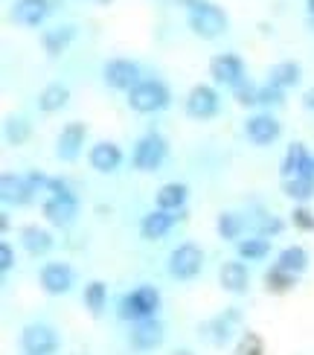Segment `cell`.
<instances>
[{"label": "cell", "mask_w": 314, "mask_h": 355, "mask_svg": "<svg viewBox=\"0 0 314 355\" xmlns=\"http://www.w3.org/2000/svg\"><path fill=\"white\" fill-rule=\"evenodd\" d=\"M157 309H160V291L155 286H137L119 303V318L140 323V320L155 318Z\"/></svg>", "instance_id": "obj_1"}, {"label": "cell", "mask_w": 314, "mask_h": 355, "mask_svg": "<svg viewBox=\"0 0 314 355\" xmlns=\"http://www.w3.org/2000/svg\"><path fill=\"white\" fill-rule=\"evenodd\" d=\"M128 105L137 114H155L169 105V87L157 79H143L134 91H128Z\"/></svg>", "instance_id": "obj_2"}, {"label": "cell", "mask_w": 314, "mask_h": 355, "mask_svg": "<svg viewBox=\"0 0 314 355\" xmlns=\"http://www.w3.org/2000/svg\"><path fill=\"white\" fill-rule=\"evenodd\" d=\"M189 29L195 33L198 38H218L224 29H227V15H224L221 6L216 3H204L195 6V9H189Z\"/></svg>", "instance_id": "obj_3"}, {"label": "cell", "mask_w": 314, "mask_h": 355, "mask_svg": "<svg viewBox=\"0 0 314 355\" xmlns=\"http://www.w3.org/2000/svg\"><path fill=\"white\" fill-rule=\"evenodd\" d=\"M201 265H204V250L192 242L177 245L169 254V274L175 279H195L201 274Z\"/></svg>", "instance_id": "obj_4"}, {"label": "cell", "mask_w": 314, "mask_h": 355, "mask_svg": "<svg viewBox=\"0 0 314 355\" xmlns=\"http://www.w3.org/2000/svg\"><path fill=\"white\" fill-rule=\"evenodd\" d=\"M21 347L26 355H53L58 349V335L47 323H29L21 332Z\"/></svg>", "instance_id": "obj_5"}, {"label": "cell", "mask_w": 314, "mask_h": 355, "mask_svg": "<svg viewBox=\"0 0 314 355\" xmlns=\"http://www.w3.org/2000/svg\"><path fill=\"white\" fill-rule=\"evenodd\" d=\"M166 160V140L160 135H146L134 146V166L140 172H155Z\"/></svg>", "instance_id": "obj_6"}, {"label": "cell", "mask_w": 314, "mask_h": 355, "mask_svg": "<svg viewBox=\"0 0 314 355\" xmlns=\"http://www.w3.org/2000/svg\"><path fill=\"white\" fill-rule=\"evenodd\" d=\"M102 76H105V85L114 87V91H134L140 85V67L128 62V58H114V62L105 64Z\"/></svg>", "instance_id": "obj_7"}, {"label": "cell", "mask_w": 314, "mask_h": 355, "mask_svg": "<svg viewBox=\"0 0 314 355\" xmlns=\"http://www.w3.org/2000/svg\"><path fill=\"white\" fill-rule=\"evenodd\" d=\"M209 76H213L216 82H221V85L236 87V85L245 82V62L233 53H221L209 62Z\"/></svg>", "instance_id": "obj_8"}, {"label": "cell", "mask_w": 314, "mask_h": 355, "mask_svg": "<svg viewBox=\"0 0 314 355\" xmlns=\"http://www.w3.org/2000/svg\"><path fill=\"white\" fill-rule=\"evenodd\" d=\"M186 114L192 120H209L218 114V94L209 85H195L186 96Z\"/></svg>", "instance_id": "obj_9"}, {"label": "cell", "mask_w": 314, "mask_h": 355, "mask_svg": "<svg viewBox=\"0 0 314 355\" xmlns=\"http://www.w3.org/2000/svg\"><path fill=\"white\" fill-rule=\"evenodd\" d=\"M73 286V271L64 262H47L41 268V288L47 294H67Z\"/></svg>", "instance_id": "obj_10"}, {"label": "cell", "mask_w": 314, "mask_h": 355, "mask_svg": "<svg viewBox=\"0 0 314 355\" xmlns=\"http://www.w3.org/2000/svg\"><path fill=\"white\" fill-rule=\"evenodd\" d=\"M50 9L53 6L47 3V0H15L12 21L18 24V26H38L50 15Z\"/></svg>", "instance_id": "obj_11"}, {"label": "cell", "mask_w": 314, "mask_h": 355, "mask_svg": "<svg viewBox=\"0 0 314 355\" xmlns=\"http://www.w3.org/2000/svg\"><path fill=\"white\" fill-rule=\"evenodd\" d=\"M245 131H247V137L250 143H256V146H271L277 137H279V123L274 120L271 114H256V116H250V120L245 123Z\"/></svg>", "instance_id": "obj_12"}, {"label": "cell", "mask_w": 314, "mask_h": 355, "mask_svg": "<svg viewBox=\"0 0 314 355\" xmlns=\"http://www.w3.org/2000/svg\"><path fill=\"white\" fill-rule=\"evenodd\" d=\"M85 135H87L85 123H67V125L62 128V135H58V149H55V155L62 157V160H76L79 152H82V146H85Z\"/></svg>", "instance_id": "obj_13"}, {"label": "cell", "mask_w": 314, "mask_h": 355, "mask_svg": "<svg viewBox=\"0 0 314 355\" xmlns=\"http://www.w3.org/2000/svg\"><path fill=\"white\" fill-rule=\"evenodd\" d=\"M181 218V216H175L172 210H152L148 216H143V225H140V233H143V239L148 242H155V239H163L172 227H175V221Z\"/></svg>", "instance_id": "obj_14"}, {"label": "cell", "mask_w": 314, "mask_h": 355, "mask_svg": "<svg viewBox=\"0 0 314 355\" xmlns=\"http://www.w3.org/2000/svg\"><path fill=\"white\" fill-rule=\"evenodd\" d=\"M33 187H29L26 178L21 175H12L6 172L3 178H0V196H3L6 204H15V207H21V204H29V198H33Z\"/></svg>", "instance_id": "obj_15"}, {"label": "cell", "mask_w": 314, "mask_h": 355, "mask_svg": "<svg viewBox=\"0 0 314 355\" xmlns=\"http://www.w3.org/2000/svg\"><path fill=\"white\" fill-rule=\"evenodd\" d=\"M294 175H314V160L308 157L303 143H291L286 160H282V178H294Z\"/></svg>", "instance_id": "obj_16"}, {"label": "cell", "mask_w": 314, "mask_h": 355, "mask_svg": "<svg viewBox=\"0 0 314 355\" xmlns=\"http://www.w3.org/2000/svg\"><path fill=\"white\" fill-rule=\"evenodd\" d=\"M131 344L137 349H157L163 344V323L155 320V318L140 320L131 332Z\"/></svg>", "instance_id": "obj_17"}, {"label": "cell", "mask_w": 314, "mask_h": 355, "mask_svg": "<svg viewBox=\"0 0 314 355\" xmlns=\"http://www.w3.org/2000/svg\"><path fill=\"white\" fill-rule=\"evenodd\" d=\"M76 213H79L76 198H50L47 204H44V216H47V221H50V225H55V227L73 225Z\"/></svg>", "instance_id": "obj_18"}, {"label": "cell", "mask_w": 314, "mask_h": 355, "mask_svg": "<svg viewBox=\"0 0 314 355\" xmlns=\"http://www.w3.org/2000/svg\"><path fill=\"white\" fill-rule=\"evenodd\" d=\"M119 164H123V152H119L116 143L102 140L91 149V166L96 172H114V169H119Z\"/></svg>", "instance_id": "obj_19"}, {"label": "cell", "mask_w": 314, "mask_h": 355, "mask_svg": "<svg viewBox=\"0 0 314 355\" xmlns=\"http://www.w3.org/2000/svg\"><path fill=\"white\" fill-rule=\"evenodd\" d=\"M218 279H221V286H224V291H230V294H242V291H247V268L242 262H224V268H221V274H218Z\"/></svg>", "instance_id": "obj_20"}, {"label": "cell", "mask_w": 314, "mask_h": 355, "mask_svg": "<svg viewBox=\"0 0 314 355\" xmlns=\"http://www.w3.org/2000/svg\"><path fill=\"white\" fill-rule=\"evenodd\" d=\"M73 38H76V26H53L44 33V50H47L50 58H55L70 47Z\"/></svg>", "instance_id": "obj_21"}, {"label": "cell", "mask_w": 314, "mask_h": 355, "mask_svg": "<svg viewBox=\"0 0 314 355\" xmlns=\"http://www.w3.org/2000/svg\"><path fill=\"white\" fill-rule=\"evenodd\" d=\"M21 242L33 257H41V254H47V250L53 248V236L44 227H38V225H26L21 230Z\"/></svg>", "instance_id": "obj_22"}, {"label": "cell", "mask_w": 314, "mask_h": 355, "mask_svg": "<svg viewBox=\"0 0 314 355\" xmlns=\"http://www.w3.org/2000/svg\"><path fill=\"white\" fill-rule=\"evenodd\" d=\"M297 82H300V64L297 62H279V64L271 67V73H268V85L279 87V91L294 87Z\"/></svg>", "instance_id": "obj_23"}, {"label": "cell", "mask_w": 314, "mask_h": 355, "mask_svg": "<svg viewBox=\"0 0 314 355\" xmlns=\"http://www.w3.org/2000/svg\"><path fill=\"white\" fill-rule=\"evenodd\" d=\"M67 99H70V91L64 85H47L44 91L38 94V108L44 111V114H53V111H62L64 105H67Z\"/></svg>", "instance_id": "obj_24"}, {"label": "cell", "mask_w": 314, "mask_h": 355, "mask_svg": "<svg viewBox=\"0 0 314 355\" xmlns=\"http://www.w3.org/2000/svg\"><path fill=\"white\" fill-rule=\"evenodd\" d=\"M277 268H282V271H288V274H303L306 268H308V254L300 248V245H291V248H286L282 254L277 257Z\"/></svg>", "instance_id": "obj_25"}, {"label": "cell", "mask_w": 314, "mask_h": 355, "mask_svg": "<svg viewBox=\"0 0 314 355\" xmlns=\"http://www.w3.org/2000/svg\"><path fill=\"white\" fill-rule=\"evenodd\" d=\"M184 201H186V187L184 184H163L157 189V207L160 210L177 213L184 207Z\"/></svg>", "instance_id": "obj_26"}, {"label": "cell", "mask_w": 314, "mask_h": 355, "mask_svg": "<svg viewBox=\"0 0 314 355\" xmlns=\"http://www.w3.org/2000/svg\"><path fill=\"white\" fill-rule=\"evenodd\" d=\"M286 196H291L294 201H308L314 196V175L286 178Z\"/></svg>", "instance_id": "obj_27"}, {"label": "cell", "mask_w": 314, "mask_h": 355, "mask_svg": "<svg viewBox=\"0 0 314 355\" xmlns=\"http://www.w3.org/2000/svg\"><path fill=\"white\" fill-rule=\"evenodd\" d=\"M268 254H271V242H268L265 236L238 242V257H242V259H265Z\"/></svg>", "instance_id": "obj_28"}, {"label": "cell", "mask_w": 314, "mask_h": 355, "mask_svg": "<svg viewBox=\"0 0 314 355\" xmlns=\"http://www.w3.org/2000/svg\"><path fill=\"white\" fill-rule=\"evenodd\" d=\"M105 300H108V288H105V283L94 279V283L85 286V306L91 309L94 315H99L102 309H105Z\"/></svg>", "instance_id": "obj_29"}, {"label": "cell", "mask_w": 314, "mask_h": 355, "mask_svg": "<svg viewBox=\"0 0 314 355\" xmlns=\"http://www.w3.org/2000/svg\"><path fill=\"white\" fill-rule=\"evenodd\" d=\"M265 286H268V291H274V294H286V291L294 288V274L282 271V268L274 265V268L265 274Z\"/></svg>", "instance_id": "obj_30"}, {"label": "cell", "mask_w": 314, "mask_h": 355, "mask_svg": "<svg viewBox=\"0 0 314 355\" xmlns=\"http://www.w3.org/2000/svg\"><path fill=\"white\" fill-rule=\"evenodd\" d=\"M245 230V218L236 213H221L218 216V236L221 239H238Z\"/></svg>", "instance_id": "obj_31"}, {"label": "cell", "mask_w": 314, "mask_h": 355, "mask_svg": "<svg viewBox=\"0 0 314 355\" xmlns=\"http://www.w3.org/2000/svg\"><path fill=\"white\" fill-rule=\"evenodd\" d=\"M238 320V315L236 312H227V318H216L213 323H209V329H213L216 335L213 338H209V341H213V344H227L230 341V323H236Z\"/></svg>", "instance_id": "obj_32"}, {"label": "cell", "mask_w": 314, "mask_h": 355, "mask_svg": "<svg viewBox=\"0 0 314 355\" xmlns=\"http://www.w3.org/2000/svg\"><path fill=\"white\" fill-rule=\"evenodd\" d=\"M26 137H29V123L26 120H21V116H12V120H6V140L12 146L26 143Z\"/></svg>", "instance_id": "obj_33"}, {"label": "cell", "mask_w": 314, "mask_h": 355, "mask_svg": "<svg viewBox=\"0 0 314 355\" xmlns=\"http://www.w3.org/2000/svg\"><path fill=\"white\" fill-rule=\"evenodd\" d=\"M236 355H262V338L256 332H245L236 344Z\"/></svg>", "instance_id": "obj_34"}, {"label": "cell", "mask_w": 314, "mask_h": 355, "mask_svg": "<svg viewBox=\"0 0 314 355\" xmlns=\"http://www.w3.org/2000/svg\"><path fill=\"white\" fill-rule=\"evenodd\" d=\"M233 96L238 105H259V87H253L250 82H242L233 87Z\"/></svg>", "instance_id": "obj_35"}, {"label": "cell", "mask_w": 314, "mask_h": 355, "mask_svg": "<svg viewBox=\"0 0 314 355\" xmlns=\"http://www.w3.org/2000/svg\"><path fill=\"white\" fill-rule=\"evenodd\" d=\"M291 221H294V227H300V230H314V213L306 210V207H294Z\"/></svg>", "instance_id": "obj_36"}, {"label": "cell", "mask_w": 314, "mask_h": 355, "mask_svg": "<svg viewBox=\"0 0 314 355\" xmlns=\"http://www.w3.org/2000/svg\"><path fill=\"white\" fill-rule=\"evenodd\" d=\"M259 105H282V91L274 85L259 87Z\"/></svg>", "instance_id": "obj_37"}, {"label": "cell", "mask_w": 314, "mask_h": 355, "mask_svg": "<svg viewBox=\"0 0 314 355\" xmlns=\"http://www.w3.org/2000/svg\"><path fill=\"white\" fill-rule=\"evenodd\" d=\"M47 189L53 192L50 198H76V196L70 192V187H67L64 181H58V178H50V181H47Z\"/></svg>", "instance_id": "obj_38"}, {"label": "cell", "mask_w": 314, "mask_h": 355, "mask_svg": "<svg viewBox=\"0 0 314 355\" xmlns=\"http://www.w3.org/2000/svg\"><path fill=\"white\" fill-rule=\"evenodd\" d=\"M282 230V221L279 218H262L259 221V236H265V239H268V236H271V233H279Z\"/></svg>", "instance_id": "obj_39"}, {"label": "cell", "mask_w": 314, "mask_h": 355, "mask_svg": "<svg viewBox=\"0 0 314 355\" xmlns=\"http://www.w3.org/2000/svg\"><path fill=\"white\" fill-rule=\"evenodd\" d=\"M15 268V254H12V245H0V271H12Z\"/></svg>", "instance_id": "obj_40"}, {"label": "cell", "mask_w": 314, "mask_h": 355, "mask_svg": "<svg viewBox=\"0 0 314 355\" xmlns=\"http://www.w3.org/2000/svg\"><path fill=\"white\" fill-rule=\"evenodd\" d=\"M26 181H29V187H33V189H38V187H47L50 178H44L41 172H29V175H26Z\"/></svg>", "instance_id": "obj_41"}, {"label": "cell", "mask_w": 314, "mask_h": 355, "mask_svg": "<svg viewBox=\"0 0 314 355\" xmlns=\"http://www.w3.org/2000/svg\"><path fill=\"white\" fill-rule=\"evenodd\" d=\"M303 105H306L308 111H314V87H308V91L303 94Z\"/></svg>", "instance_id": "obj_42"}, {"label": "cell", "mask_w": 314, "mask_h": 355, "mask_svg": "<svg viewBox=\"0 0 314 355\" xmlns=\"http://www.w3.org/2000/svg\"><path fill=\"white\" fill-rule=\"evenodd\" d=\"M177 3H184V6H189V9H195V6L204 3V0H177Z\"/></svg>", "instance_id": "obj_43"}, {"label": "cell", "mask_w": 314, "mask_h": 355, "mask_svg": "<svg viewBox=\"0 0 314 355\" xmlns=\"http://www.w3.org/2000/svg\"><path fill=\"white\" fill-rule=\"evenodd\" d=\"M0 227H3V233L9 230V216L6 213H0Z\"/></svg>", "instance_id": "obj_44"}, {"label": "cell", "mask_w": 314, "mask_h": 355, "mask_svg": "<svg viewBox=\"0 0 314 355\" xmlns=\"http://www.w3.org/2000/svg\"><path fill=\"white\" fill-rule=\"evenodd\" d=\"M306 6H308V15L314 18V0H306Z\"/></svg>", "instance_id": "obj_45"}, {"label": "cell", "mask_w": 314, "mask_h": 355, "mask_svg": "<svg viewBox=\"0 0 314 355\" xmlns=\"http://www.w3.org/2000/svg\"><path fill=\"white\" fill-rule=\"evenodd\" d=\"M175 355H192V352H189V349H177Z\"/></svg>", "instance_id": "obj_46"}, {"label": "cell", "mask_w": 314, "mask_h": 355, "mask_svg": "<svg viewBox=\"0 0 314 355\" xmlns=\"http://www.w3.org/2000/svg\"><path fill=\"white\" fill-rule=\"evenodd\" d=\"M102 3H111V0H102Z\"/></svg>", "instance_id": "obj_47"}]
</instances>
